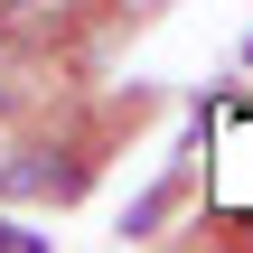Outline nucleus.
Segmentation results:
<instances>
[{
  "label": "nucleus",
  "mask_w": 253,
  "mask_h": 253,
  "mask_svg": "<svg viewBox=\"0 0 253 253\" xmlns=\"http://www.w3.org/2000/svg\"><path fill=\"white\" fill-rule=\"evenodd\" d=\"M169 197H178V188H150V197H141V207H131V216H122V235H150V225H160V216H169Z\"/></svg>",
  "instance_id": "nucleus-1"
},
{
  "label": "nucleus",
  "mask_w": 253,
  "mask_h": 253,
  "mask_svg": "<svg viewBox=\"0 0 253 253\" xmlns=\"http://www.w3.org/2000/svg\"><path fill=\"white\" fill-rule=\"evenodd\" d=\"M0 253H47V235H28L19 216H0Z\"/></svg>",
  "instance_id": "nucleus-2"
},
{
  "label": "nucleus",
  "mask_w": 253,
  "mask_h": 253,
  "mask_svg": "<svg viewBox=\"0 0 253 253\" xmlns=\"http://www.w3.org/2000/svg\"><path fill=\"white\" fill-rule=\"evenodd\" d=\"M0 9H19V0H0Z\"/></svg>",
  "instance_id": "nucleus-3"
}]
</instances>
